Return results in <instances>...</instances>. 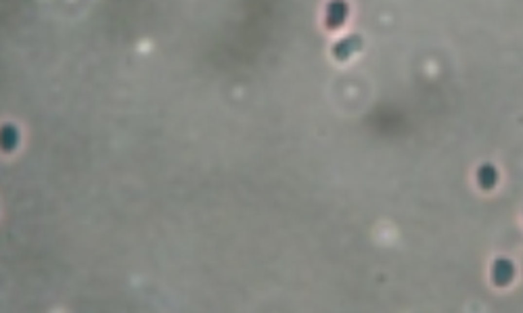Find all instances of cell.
I'll return each instance as SVG.
<instances>
[{
  "mask_svg": "<svg viewBox=\"0 0 523 313\" xmlns=\"http://www.w3.org/2000/svg\"><path fill=\"white\" fill-rule=\"evenodd\" d=\"M513 276H515V267H513V263L508 261V259H496L494 261V265H492V280L498 284V286H505V284H508L513 280Z\"/></svg>",
  "mask_w": 523,
  "mask_h": 313,
  "instance_id": "1",
  "label": "cell"
},
{
  "mask_svg": "<svg viewBox=\"0 0 523 313\" xmlns=\"http://www.w3.org/2000/svg\"><path fill=\"white\" fill-rule=\"evenodd\" d=\"M345 21V4L343 0H335V2L329 4V11H326V23L331 27H337Z\"/></svg>",
  "mask_w": 523,
  "mask_h": 313,
  "instance_id": "2",
  "label": "cell"
},
{
  "mask_svg": "<svg viewBox=\"0 0 523 313\" xmlns=\"http://www.w3.org/2000/svg\"><path fill=\"white\" fill-rule=\"evenodd\" d=\"M477 180H479L481 188H492L496 184V169H494L492 165H484L477 173Z\"/></svg>",
  "mask_w": 523,
  "mask_h": 313,
  "instance_id": "3",
  "label": "cell"
},
{
  "mask_svg": "<svg viewBox=\"0 0 523 313\" xmlns=\"http://www.w3.org/2000/svg\"><path fill=\"white\" fill-rule=\"evenodd\" d=\"M356 44H358V40H356V38H350V40L341 42V44L335 46V54L343 59V57H347V54H350V52H354V50H356Z\"/></svg>",
  "mask_w": 523,
  "mask_h": 313,
  "instance_id": "4",
  "label": "cell"
}]
</instances>
